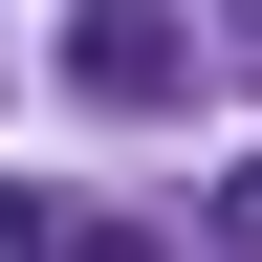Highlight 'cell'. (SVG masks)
Wrapping results in <instances>:
<instances>
[{"label": "cell", "mask_w": 262, "mask_h": 262, "mask_svg": "<svg viewBox=\"0 0 262 262\" xmlns=\"http://www.w3.org/2000/svg\"><path fill=\"white\" fill-rule=\"evenodd\" d=\"M66 262H153V241H131V219H66Z\"/></svg>", "instance_id": "4"}, {"label": "cell", "mask_w": 262, "mask_h": 262, "mask_svg": "<svg viewBox=\"0 0 262 262\" xmlns=\"http://www.w3.org/2000/svg\"><path fill=\"white\" fill-rule=\"evenodd\" d=\"M175 0H88V22H66V88H88V110H175Z\"/></svg>", "instance_id": "1"}, {"label": "cell", "mask_w": 262, "mask_h": 262, "mask_svg": "<svg viewBox=\"0 0 262 262\" xmlns=\"http://www.w3.org/2000/svg\"><path fill=\"white\" fill-rule=\"evenodd\" d=\"M0 262H66V196L44 175H0Z\"/></svg>", "instance_id": "2"}, {"label": "cell", "mask_w": 262, "mask_h": 262, "mask_svg": "<svg viewBox=\"0 0 262 262\" xmlns=\"http://www.w3.org/2000/svg\"><path fill=\"white\" fill-rule=\"evenodd\" d=\"M196 219H219V262H262V153H241L219 196H196Z\"/></svg>", "instance_id": "3"}]
</instances>
